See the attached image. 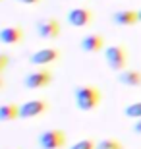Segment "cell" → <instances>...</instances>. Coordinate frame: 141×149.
I'll use <instances>...</instances> for the list:
<instances>
[{
    "mask_svg": "<svg viewBox=\"0 0 141 149\" xmlns=\"http://www.w3.org/2000/svg\"><path fill=\"white\" fill-rule=\"evenodd\" d=\"M101 89L97 85H89V83H81L74 89V101H76V107L79 111H93L101 105Z\"/></svg>",
    "mask_w": 141,
    "mask_h": 149,
    "instance_id": "6da1fadb",
    "label": "cell"
},
{
    "mask_svg": "<svg viewBox=\"0 0 141 149\" xmlns=\"http://www.w3.org/2000/svg\"><path fill=\"white\" fill-rule=\"evenodd\" d=\"M104 60H106L110 70L118 74L124 72L126 66H128V49L124 45H110L104 50Z\"/></svg>",
    "mask_w": 141,
    "mask_h": 149,
    "instance_id": "7a4b0ae2",
    "label": "cell"
},
{
    "mask_svg": "<svg viewBox=\"0 0 141 149\" xmlns=\"http://www.w3.org/2000/svg\"><path fill=\"white\" fill-rule=\"evenodd\" d=\"M35 31H37L39 39H47V41H54L60 37L62 33V25H60V19L54 16L50 17H43L35 23Z\"/></svg>",
    "mask_w": 141,
    "mask_h": 149,
    "instance_id": "3957f363",
    "label": "cell"
},
{
    "mask_svg": "<svg viewBox=\"0 0 141 149\" xmlns=\"http://www.w3.org/2000/svg\"><path fill=\"white\" fill-rule=\"evenodd\" d=\"M37 143L41 149H62L66 145V134L60 128H50L39 134Z\"/></svg>",
    "mask_w": 141,
    "mask_h": 149,
    "instance_id": "277c9868",
    "label": "cell"
},
{
    "mask_svg": "<svg viewBox=\"0 0 141 149\" xmlns=\"http://www.w3.org/2000/svg\"><path fill=\"white\" fill-rule=\"evenodd\" d=\"M52 83V72L49 68H39L33 70L23 77V87L25 89H44Z\"/></svg>",
    "mask_w": 141,
    "mask_h": 149,
    "instance_id": "5b68a950",
    "label": "cell"
},
{
    "mask_svg": "<svg viewBox=\"0 0 141 149\" xmlns=\"http://www.w3.org/2000/svg\"><path fill=\"white\" fill-rule=\"evenodd\" d=\"M62 58V50L54 49V47H44V49L35 50L31 56H29V62L33 66H49V64H54Z\"/></svg>",
    "mask_w": 141,
    "mask_h": 149,
    "instance_id": "8992f818",
    "label": "cell"
},
{
    "mask_svg": "<svg viewBox=\"0 0 141 149\" xmlns=\"http://www.w3.org/2000/svg\"><path fill=\"white\" fill-rule=\"evenodd\" d=\"M49 111V103L44 99H31L27 103L19 105V118L29 120V118H39Z\"/></svg>",
    "mask_w": 141,
    "mask_h": 149,
    "instance_id": "52a82bcc",
    "label": "cell"
},
{
    "mask_svg": "<svg viewBox=\"0 0 141 149\" xmlns=\"http://www.w3.org/2000/svg\"><path fill=\"white\" fill-rule=\"evenodd\" d=\"M66 19L72 27H89L95 22V14L89 8H74V10L68 12Z\"/></svg>",
    "mask_w": 141,
    "mask_h": 149,
    "instance_id": "ba28073f",
    "label": "cell"
},
{
    "mask_svg": "<svg viewBox=\"0 0 141 149\" xmlns=\"http://www.w3.org/2000/svg\"><path fill=\"white\" fill-rule=\"evenodd\" d=\"M79 49L87 54H95V52H101L104 49V37L101 33H89L83 35L81 41H79Z\"/></svg>",
    "mask_w": 141,
    "mask_h": 149,
    "instance_id": "9c48e42d",
    "label": "cell"
},
{
    "mask_svg": "<svg viewBox=\"0 0 141 149\" xmlns=\"http://www.w3.org/2000/svg\"><path fill=\"white\" fill-rule=\"evenodd\" d=\"M25 37L22 25H6L0 29V43L2 45H19Z\"/></svg>",
    "mask_w": 141,
    "mask_h": 149,
    "instance_id": "30bf717a",
    "label": "cell"
},
{
    "mask_svg": "<svg viewBox=\"0 0 141 149\" xmlns=\"http://www.w3.org/2000/svg\"><path fill=\"white\" fill-rule=\"evenodd\" d=\"M112 22L118 27H131L139 23V14L135 10H116L112 14Z\"/></svg>",
    "mask_w": 141,
    "mask_h": 149,
    "instance_id": "8fae6325",
    "label": "cell"
},
{
    "mask_svg": "<svg viewBox=\"0 0 141 149\" xmlns=\"http://www.w3.org/2000/svg\"><path fill=\"white\" fill-rule=\"evenodd\" d=\"M118 83H122L126 87H141V72L126 68L124 72L118 74Z\"/></svg>",
    "mask_w": 141,
    "mask_h": 149,
    "instance_id": "7c38bea8",
    "label": "cell"
},
{
    "mask_svg": "<svg viewBox=\"0 0 141 149\" xmlns=\"http://www.w3.org/2000/svg\"><path fill=\"white\" fill-rule=\"evenodd\" d=\"M17 118H19V105H14V103L0 105V122H12Z\"/></svg>",
    "mask_w": 141,
    "mask_h": 149,
    "instance_id": "4fadbf2b",
    "label": "cell"
},
{
    "mask_svg": "<svg viewBox=\"0 0 141 149\" xmlns=\"http://www.w3.org/2000/svg\"><path fill=\"white\" fill-rule=\"evenodd\" d=\"M97 149H126L124 143L116 138H106V139H101L97 141Z\"/></svg>",
    "mask_w": 141,
    "mask_h": 149,
    "instance_id": "5bb4252c",
    "label": "cell"
},
{
    "mask_svg": "<svg viewBox=\"0 0 141 149\" xmlns=\"http://www.w3.org/2000/svg\"><path fill=\"white\" fill-rule=\"evenodd\" d=\"M124 114L128 118H133V120H139L141 118V101H135V103H130V105L124 109Z\"/></svg>",
    "mask_w": 141,
    "mask_h": 149,
    "instance_id": "9a60e30c",
    "label": "cell"
},
{
    "mask_svg": "<svg viewBox=\"0 0 141 149\" xmlns=\"http://www.w3.org/2000/svg\"><path fill=\"white\" fill-rule=\"evenodd\" d=\"M70 149H97V141L91 138H83L79 141H76L74 145H70Z\"/></svg>",
    "mask_w": 141,
    "mask_h": 149,
    "instance_id": "2e32d148",
    "label": "cell"
},
{
    "mask_svg": "<svg viewBox=\"0 0 141 149\" xmlns=\"http://www.w3.org/2000/svg\"><path fill=\"white\" fill-rule=\"evenodd\" d=\"M10 66V56L6 52H0V76L6 72V68Z\"/></svg>",
    "mask_w": 141,
    "mask_h": 149,
    "instance_id": "e0dca14e",
    "label": "cell"
},
{
    "mask_svg": "<svg viewBox=\"0 0 141 149\" xmlns=\"http://www.w3.org/2000/svg\"><path fill=\"white\" fill-rule=\"evenodd\" d=\"M131 130H133V134L141 136V118L139 120H133V128H131Z\"/></svg>",
    "mask_w": 141,
    "mask_h": 149,
    "instance_id": "ac0fdd59",
    "label": "cell"
},
{
    "mask_svg": "<svg viewBox=\"0 0 141 149\" xmlns=\"http://www.w3.org/2000/svg\"><path fill=\"white\" fill-rule=\"evenodd\" d=\"M17 2H22V4H39L41 0H17Z\"/></svg>",
    "mask_w": 141,
    "mask_h": 149,
    "instance_id": "d6986e66",
    "label": "cell"
},
{
    "mask_svg": "<svg viewBox=\"0 0 141 149\" xmlns=\"http://www.w3.org/2000/svg\"><path fill=\"white\" fill-rule=\"evenodd\" d=\"M4 89V79H2V76H0V91Z\"/></svg>",
    "mask_w": 141,
    "mask_h": 149,
    "instance_id": "ffe728a7",
    "label": "cell"
},
{
    "mask_svg": "<svg viewBox=\"0 0 141 149\" xmlns=\"http://www.w3.org/2000/svg\"><path fill=\"white\" fill-rule=\"evenodd\" d=\"M137 14H139V23H141V10H139V12H137Z\"/></svg>",
    "mask_w": 141,
    "mask_h": 149,
    "instance_id": "44dd1931",
    "label": "cell"
}]
</instances>
